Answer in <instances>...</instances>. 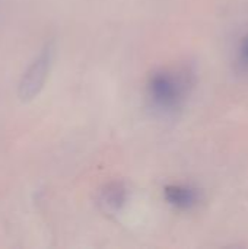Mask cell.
Wrapping results in <instances>:
<instances>
[{
  "label": "cell",
  "mask_w": 248,
  "mask_h": 249,
  "mask_svg": "<svg viewBox=\"0 0 248 249\" xmlns=\"http://www.w3.org/2000/svg\"><path fill=\"white\" fill-rule=\"evenodd\" d=\"M191 85V73L186 69H158L148 79L146 95L156 111L172 114L183 107Z\"/></svg>",
  "instance_id": "6da1fadb"
},
{
  "label": "cell",
  "mask_w": 248,
  "mask_h": 249,
  "mask_svg": "<svg viewBox=\"0 0 248 249\" xmlns=\"http://www.w3.org/2000/svg\"><path fill=\"white\" fill-rule=\"evenodd\" d=\"M53 58H54V45L53 42H47L42 47V50L38 53V55L32 60L29 67L25 70L19 82L18 95L22 101H31L39 95L51 70Z\"/></svg>",
  "instance_id": "7a4b0ae2"
},
{
  "label": "cell",
  "mask_w": 248,
  "mask_h": 249,
  "mask_svg": "<svg viewBox=\"0 0 248 249\" xmlns=\"http://www.w3.org/2000/svg\"><path fill=\"white\" fill-rule=\"evenodd\" d=\"M164 198L170 206L178 210H190L200 201V193L191 185L171 184L164 188Z\"/></svg>",
  "instance_id": "3957f363"
},
{
  "label": "cell",
  "mask_w": 248,
  "mask_h": 249,
  "mask_svg": "<svg viewBox=\"0 0 248 249\" xmlns=\"http://www.w3.org/2000/svg\"><path fill=\"white\" fill-rule=\"evenodd\" d=\"M126 201H127V190L118 182L108 185L105 188V191L102 193V203L111 212L121 210L124 207Z\"/></svg>",
  "instance_id": "277c9868"
},
{
  "label": "cell",
  "mask_w": 248,
  "mask_h": 249,
  "mask_svg": "<svg viewBox=\"0 0 248 249\" xmlns=\"http://www.w3.org/2000/svg\"><path fill=\"white\" fill-rule=\"evenodd\" d=\"M237 63L243 71H248V34L240 38L237 47Z\"/></svg>",
  "instance_id": "5b68a950"
}]
</instances>
